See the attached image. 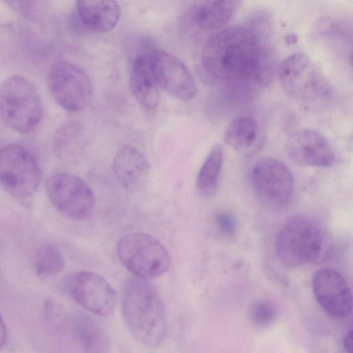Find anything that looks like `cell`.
I'll list each match as a JSON object with an SVG mask.
<instances>
[{"label": "cell", "instance_id": "cell-1", "mask_svg": "<svg viewBox=\"0 0 353 353\" xmlns=\"http://www.w3.org/2000/svg\"><path fill=\"white\" fill-rule=\"evenodd\" d=\"M199 73L209 85L224 84L235 93L249 94L271 82L275 63L259 33L232 26L213 35L204 45Z\"/></svg>", "mask_w": 353, "mask_h": 353}, {"label": "cell", "instance_id": "cell-2", "mask_svg": "<svg viewBox=\"0 0 353 353\" xmlns=\"http://www.w3.org/2000/svg\"><path fill=\"white\" fill-rule=\"evenodd\" d=\"M124 322L132 336L141 344L156 347L167 334V313L162 299L150 281L128 278L121 299Z\"/></svg>", "mask_w": 353, "mask_h": 353}, {"label": "cell", "instance_id": "cell-3", "mask_svg": "<svg viewBox=\"0 0 353 353\" xmlns=\"http://www.w3.org/2000/svg\"><path fill=\"white\" fill-rule=\"evenodd\" d=\"M0 115L13 131L28 134L39 125L43 107L34 85L21 75L6 79L0 85Z\"/></svg>", "mask_w": 353, "mask_h": 353}, {"label": "cell", "instance_id": "cell-4", "mask_svg": "<svg viewBox=\"0 0 353 353\" xmlns=\"http://www.w3.org/2000/svg\"><path fill=\"white\" fill-rule=\"evenodd\" d=\"M117 253L134 276L148 281L163 275L172 264L170 254L161 242L143 232L123 236L117 242Z\"/></svg>", "mask_w": 353, "mask_h": 353}, {"label": "cell", "instance_id": "cell-5", "mask_svg": "<svg viewBox=\"0 0 353 353\" xmlns=\"http://www.w3.org/2000/svg\"><path fill=\"white\" fill-rule=\"evenodd\" d=\"M278 75L284 91L296 100L319 101L331 94L328 79L303 53H294L283 59L278 68Z\"/></svg>", "mask_w": 353, "mask_h": 353}, {"label": "cell", "instance_id": "cell-6", "mask_svg": "<svg viewBox=\"0 0 353 353\" xmlns=\"http://www.w3.org/2000/svg\"><path fill=\"white\" fill-rule=\"evenodd\" d=\"M322 236L318 227L307 218L296 216L286 221L278 232L276 251L288 268H296L316 259Z\"/></svg>", "mask_w": 353, "mask_h": 353}, {"label": "cell", "instance_id": "cell-7", "mask_svg": "<svg viewBox=\"0 0 353 353\" xmlns=\"http://www.w3.org/2000/svg\"><path fill=\"white\" fill-rule=\"evenodd\" d=\"M40 179L38 163L26 147L9 143L0 148V184L9 195L18 199L29 197Z\"/></svg>", "mask_w": 353, "mask_h": 353}, {"label": "cell", "instance_id": "cell-8", "mask_svg": "<svg viewBox=\"0 0 353 353\" xmlns=\"http://www.w3.org/2000/svg\"><path fill=\"white\" fill-rule=\"evenodd\" d=\"M47 84L54 101L66 111H82L91 101L90 79L81 68L72 62L54 63L48 72Z\"/></svg>", "mask_w": 353, "mask_h": 353}, {"label": "cell", "instance_id": "cell-9", "mask_svg": "<svg viewBox=\"0 0 353 353\" xmlns=\"http://www.w3.org/2000/svg\"><path fill=\"white\" fill-rule=\"evenodd\" d=\"M63 292L88 312L109 316L117 301L112 286L103 276L89 271L70 273L61 282Z\"/></svg>", "mask_w": 353, "mask_h": 353}, {"label": "cell", "instance_id": "cell-10", "mask_svg": "<svg viewBox=\"0 0 353 353\" xmlns=\"http://www.w3.org/2000/svg\"><path fill=\"white\" fill-rule=\"evenodd\" d=\"M46 190L54 207L63 215L83 221L92 214L94 196L92 189L80 177L67 172H57L46 180Z\"/></svg>", "mask_w": 353, "mask_h": 353}, {"label": "cell", "instance_id": "cell-11", "mask_svg": "<svg viewBox=\"0 0 353 353\" xmlns=\"http://www.w3.org/2000/svg\"><path fill=\"white\" fill-rule=\"evenodd\" d=\"M253 190L265 205L281 209L290 201L294 181L292 172L282 161L263 158L254 165L251 172Z\"/></svg>", "mask_w": 353, "mask_h": 353}, {"label": "cell", "instance_id": "cell-12", "mask_svg": "<svg viewBox=\"0 0 353 353\" xmlns=\"http://www.w3.org/2000/svg\"><path fill=\"white\" fill-rule=\"evenodd\" d=\"M152 73L160 88L184 101L196 94L194 77L185 63L175 55L157 48L145 50Z\"/></svg>", "mask_w": 353, "mask_h": 353}, {"label": "cell", "instance_id": "cell-13", "mask_svg": "<svg viewBox=\"0 0 353 353\" xmlns=\"http://www.w3.org/2000/svg\"><path fill=\"white\" fill-rule=\"evenodd\" d=\"M285 152L291 161L302 166L329 167L335 160L329 141L321 132L312 129L292 133L286 141Z\"/></svg>", "mask_w": 353, "mask_h": 353}, {"label": "cell", "instance_id": "cell-14", "mask_svg": "<svg viewBox=\"0 0 353 353\" xmlns=\"http://www.w3.org/2000/svg\"><path fill=\"white\" fill-rule=\"evenodd\" d=\"M312 290L316 301L330 315L342 318L351 312L350 288L336 270L323 268L316 272L312 278Z\"/></svg>", "mask_w": 353, "mask_h": 353}, {"label": "cell", "instance_id": "cell-15", "mask_svg": "<svg viewBox=\"0 0 353 353\" xmlns=\"http://www.w3.org/2000/svg\"><path fill=\"white\" fill-rule=\"evenodd\" d=\"M112 170L119 183L129 191L141 189L148 180L150 165L136 148L125 145L114 157Z\"/></svg>", "mask_w": 353, "mask_h": 353}, {"label": "cell", "instance_id": "cell-16", "mask_svg": "<svg viewBox=\"0 0 353 353\" xmlns=\"http://www.w3.org/2000/svg\"><path fill=\"white\" fill-rule=\"evenodd\" d=\"M130 88L138 103L146 110H154L160 99L159 87L152 73L145 50L134 58L130 77Z\"/></svg>", "mask_w": 353, "mask_h": 353}, {"label": "cell", "instance_id": "cell-17", "mask_svg": "<svg viewBox=\"0 0 353 353\" xmlns=\"http://www.w3.org/2000/svg\"><path fill=\"white\" fill-rule=\"evenodd\" d=\"M241 0H210L188 11L190 22L204 31L224 27L237 11Z\"/></svg>", "mask_w": 353, "mask_h": 353}, {"label": "cell", "instance_id": "cell-18", "mask_svg": "<svg viewBox=\"0 0 353 353\" xmlns=\"http://www.w3.org/2000/svg\"><path fill=\"white\" fill-rule=\"evenodd\" d=\"M79 17L85 26L98 32L112 30L120 11L116 0H77Z\"/></svg>", "mask_w": 353, "mask_h": 353}, {"label": "cell", "instance_id": "cell-19", "mask_svg": "<svg viewBox=\"0 0 353 353\" xmlns=\"http://www.w3.org/2000/svg\"><path fill=\"white\" fill-rule=\"evenodd\" d=\"M85 145L83 128L75 121H68L61 125L53 136V152L63 162L77 161L83 154Z\"/></svg>", "mask_w": 353, "mask_h": 353}, {"label": "cell", "instance_id": "cell-20", "mask_svg": "<svg viewBox=\"0 0 353 353\" xmlns=\"http://www.w3.org/2000/svg\"><path fill=\"white\" fill-rule=\"evenodd\" d=\"M74 326L77 339L85 352H108L110 347L108 336L100 323L94 317L81 313L75 319Z\"/></svg>", "mask_w": 353, "mask_h": 353}, {"label": "cell", "instance_id": "cell-21", "mask_svg": "<svg viewBox=\"0 0 353 353\" xmlns=\"http://www.w3.org/2000/svg\"><path fill=\"white\" fill-rule=\"evenodd\" d=\"M223 159V148L220 144H216L207 155L196 177V190L201 196L209 197L217 190Z\"/></svg>", "mask_w": 353, "mask_h": 353}, {"label": "cell", "instance_id": "cell-22", "mask_svg": "<svg viewBox=\"0 0 353 353\" xmlns=\"http://www.w3.org/2000/svg\"><path fill=\"white\" fill-rule=\"evenodd\" d=\"M259 137L257 122L252 117L241 116L232 120L226 128L223 140L229 147L239 151L251 148Z\"/></svg>", "mask_w": 353, "mask_h": 353}, {"label": "cell", "instance_id": "cell-23", "mask_svg": "<svg viewBox=\"0 0 353 353\" xmlns=\"http://www.w3.org/2000/svg\"><path fill=\"white\" fill-rule=\"evenodd\" d=\"M64 265V258L55 245L46 243L38 249L34 267L39 277L47 279L55 276L63 270Z\"/></svg>", "mask_w": 353, "mask_h": 353}, {"label": "cell", "instance_id": "cell-24", "mask_svg": "<svg viewBox=\"0 0 353 353\" xmlns=\"http://www.w3.org/2000/svg\"><path fill=\"white\" fill-rule=\"evenodd\" d=\"M250 314L252 320L259 325H268L274 321L276 310L274 306L265 301H257L250 307Z\"/></svg>", "mask_w": 353, "mask_h": 353}, {"label": "cell", "instance_id": "cell-25", "mask_svg": "<svg viewBox=\"0 0 353 353\" xmlns=\"http://www.w3.org/2000/svg\"><path fill=\"white\" fill-rule=\"evenodd\" d=\"M216 223L219 230L226 235L231 236L236 231L235 219L228 212L219 213L216 216Z\"/></svg>", "mask_w": 353, "mask_h": 353}, {"label": "cell", "instance_id": "cell-26", "mask_svg": "<svg viewBox=\"0 0 353 353\" xmlns=\"http://www.w3.org/2000/svg\"><path fill=\"white\" fill-rule=\"evenodd\" d=\"M15 10L21 12H28L34 4V0H5Z\"/></svg>", "mask_w": 353, "mask_h": 353}, {"label": "cell", "instance_id": "cell-27", "mask_svg": "<svg viewBox=\"0 0 353 353\" xmlns=\"http://www.w3.org/2000/svg\"><path fill=\"white\" fill-rule=\"evenodd\" d=\"M343 347L347 352H352V328L346 333L343 338Z\"/></svg>", "mask_w": 353, "mask_h": 353}, {"label": "cell", "instance_id": "cell-28", "mask_svg": "<svg viewBox=\"0 0 353 353\" xmlns=\"http://www.w3.org/2000/svg\"><path fill=\"white\" fill-rule=\"evenodd\" d=\"M7 340V330L5 323L0 314V348L4 345Z\"/></svg>", "mask_w": 353, "mask_h": 353}, {"label": "cell", "instance_id": "cell-29", "mask_svg": "<svg viewBox=\"0 0 353 353\" xmlns=\"http://www.w3.org/2000/svg\"><path fill=\"white\" fill-rule=\"evenodd\" d=\"M297 37L294 34H290L286 37V41L288 43H294L296 41Z\"/></svg>", "mask_w": 353, "mask_h": 353}]
</instances>
